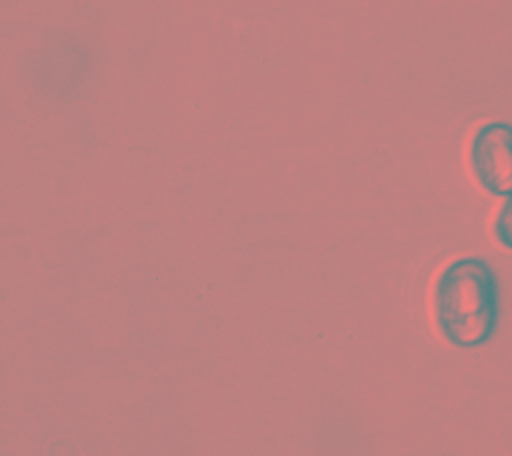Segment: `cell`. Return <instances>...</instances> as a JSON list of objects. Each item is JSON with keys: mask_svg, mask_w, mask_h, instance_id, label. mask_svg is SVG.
I'll list each match as a JSON object with an SVG mask.
<instances>
[{"mask_svg": "<svg viewBox=\"0 0 512 456\" xmlns=\"http://www.w3.org/2000/svg\"><path fill=\"white\" fill-rule=\"evenodd\" d=\"M436 322L460 348L484 344L498 320V284L480 258H460L444 268L434 288Z\"/></svg>", "mask_w": 512, "mask_h": 456, "instance_id": "cell-1", "label": "cell"}, {"mask_svg": "<svg viewBox=\"0 0 512 456\" xmlns=\"http://www.w3.org/2000/svg\"><path fill=\"white\" fill-rule=\"evenodd\" d=\"M478 182L492 194H512V126L490 122L482 126L470 148Z\"/></svg>", "mask_w": 512, "mask_h": 456, "instance_id": "cell-2", "label": "cell"}, {"mask_svg": "<svg viewBox=\"0 0 512 456\" xmlns=\"http://www.w3.org/2000/svg\"><path fill=\"white\" fill-rule=\"evenodd\" d=\"M494 230H496L498 240H500L504 246L512 248V194H510V198L504 202V206H502V210H500V214H498V218H496Z\"/></svg>", "mask_w": 512, "mask_h": 456, "instance_id": "cell-3", "label": "cell"}]
</instances>
